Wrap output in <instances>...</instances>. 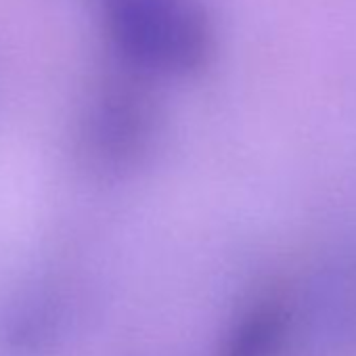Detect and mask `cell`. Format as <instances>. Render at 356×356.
<instances>
[{
    "label": "cell",
    "instance_id": "1",
    "mask_svg": "<svg viewBox=\"0 0 356 356\" xmlns=\"http://www.w3.org/2000/svg\"><path fill=\"white\" fill-rule=\"evenodd\" d=\"M285 321L277 308L256 310L235 331L227 356H273L281 343Z\"/></svg>",
    "mask_w": 356,
    "mask_h": 356
}]
</instances>
